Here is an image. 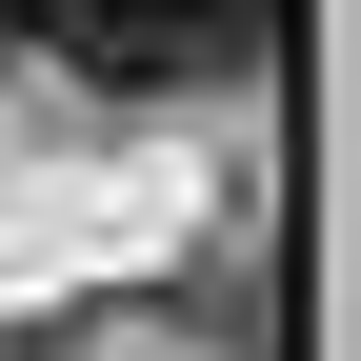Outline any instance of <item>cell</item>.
<instances>
[{"label":"cell","instance_id":"cell-1","mask_svg":"<svg viewBox=\"0 0 361 361\" xmlns=\"http://www.w3.org/2000/svg\"><path fill=\"white\" fill-rule=\"evenodd\" d=\"M281 40V0H40V61H80L101 101H180V80H241Z\"/></svg>","mask_w":361,"mask_h":361},{"label":"cell","instance_id":"cell-2","mask_svg":"<svg viewBox=\"0 0 361 361\" xmlns=\"http://www.w3.org/2000/svg\"><path fill=\"white\" fill-rule=\"evenodd\" d=\"M0 40H40V0H0Z\"/></svg>","mask_w":361,"mask_h":361}]
</instances>
